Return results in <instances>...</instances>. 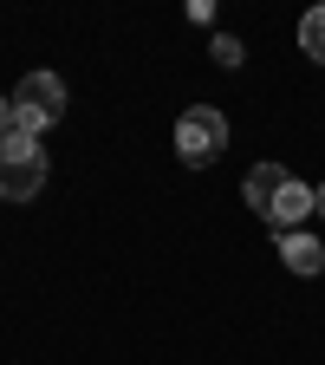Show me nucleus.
<instances>
[{
	"label": "nucleus",
	"instance_id": "f257e3e1",
	"mask_svg": "<svg viewBox=\"0 0 325 365\" xmlns=\"http://www.w3.org/2000/svg\"><path fill=\"white\" fill-rule=\"evenodd\" d=\"M241 196H247V209H260V222L273 228V235H287V228H299L312 215V190L287 163H254L247 182H241Z\"/></svg>",
	"mask_w": 325,
	"mask_h": 365
},
{
	"label": "nucleus",
	"instance_id": "f03ea898",
	"mask_svg": "<svg viewBox=\"0 0 325 365\" xmlns=\"http://www.w3.org/2000/svg\"><path fill=\"white\" fill-rule=\"evenodd\" d=\"M39 190H46V150H39V137L7 130V137H0V202H33Z\"/></svg>",
	"mask_w": 325,
	"mask_h": 365
},
{
	"label": "nucleus",
	"instance_id": "7ed1b4c3",
	"mask_svg": "<svg viewBox=\"0 0 325 365\" xmlns=\"http://www.w3.org/2000/svg\"><path fill=\"white\" fill-rule=\"evenodd\" d=\"M59 118H65V78H59V72H26V78L14 85V130L46 137Z\"/></svg>",
	"mask_w": 325,
	"mask_h": 365
},
{
	"label": "nucleus",
	"instance_id": "20e7f679",
	"mask_svg": "<svg viewBox=\"0 0 325 365\" xmlns=\"http://www.w3.org/2000/svg\"><path fill=\"white\" fill-rule=\"evenodd\" d=\"M176 157L189 170H208L215 157H228V118L215 105H189L176 118Z\"/></svg>",
	"mask_w": 325,
	"mask_h": 365
},
{
	"label": "nucleus",
	"instance_id": "39448f33",
	"mask_svg": "<svg viewBox=\"0 0 325 365\" xmlns=\"http://www.w3.org/2000/svg\"><path fill=\"white\" fill-rule=\"evenodd\" d=\"M273 242H280L287 274H299V281H312V274L325 267V242H319V235H306V228H287V235H273Z\"/></svg>",
	"mask_w": 325,
	"mask_h": 365
},
{
	"label": "nucleus",
	"instance_id": "423d86ee",
	"mask_svg": "<svg viewBox=\"0 0 325 365\" xmlns=\"http://www.w3.org/2000/svg\"><path fill=\"white\" fill-rule=\"evenodd\" d=\"M299 53L325 66V7H306V20H299Z\"/></svg>",
	"mask_w": 325,
	"mask_h": 365
},
{
	"label": "nucleus",
	"instance_id": "0eeeda50",
	"mask_svg": "<svg viewBox=\"0 0 325 365\" xmlns=\"http://www.w3.org/2000/svg\"><path fill=\"white\" fill-rule=\"evenodd\" d=\"M215 59H221V66H241V39L221 33V39H215Z\"/></svg>",
	"mask_w": 325,
	"mask_h": 365
},
{
	"label": "nucleus",
	"instance_id": "6e6552de",
	"mask_svg": "<svg viewBox=\"0 0 325 365\" xmlns=\"http://www.w3.org/2000/svg\"><path fill=\"white\" fill-rule=\"evenodd\" d=\"M14 130V98H0V137Z\"/></svg>",
	"mask_w": 325,
	"mask_h": 365
},
{
	"label": "nucleus",
	"instance_id": "1a4fd4ad",
	"mask_svg": "<svg viewBox=\"0 0 325 365\" xmlns=\"http://www.w3.org/2000/svg\"><path fill=\"white\" fill-rule=\"evenodd\" d=\"M312 215H325V182H319V190H312Z\"/></svg>",
	"mask_w": 325,
	"mask_h": 365
}]
</instances>
